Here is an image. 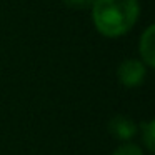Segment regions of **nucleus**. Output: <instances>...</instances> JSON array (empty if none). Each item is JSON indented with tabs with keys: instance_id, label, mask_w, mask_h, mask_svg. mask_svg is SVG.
Instances as JSON below:
<instances>
[{
	"instance_id": "1",
	"label": "nucleus",
	"mask_w": 155,
	"mask_h": 155,
	"mask_svg": "<svg viewBox=\"0 0 155 155\" xmlns=\"http://www.w3.org/2000/svg\"><path fill=\"white\" fill-rule=\"evenodd\" d=\"M94 22L105 37H118L134 27L138 17L137 0H94Z\"/></svg>"
},
{
	"instance_id": "2",
	"label": "nucleus",
	"mask_w": 155,
	"mask_h": 155,
	"mask_svg": "<svg viewBox=\"0 0 155 155\" xmlns=\"http://www.w3.org/2000/svg\"><path fill=\"white\" fill-rule=\"evenodd\" d=\"M118 78L125 87L140 85L145 78V67L137 60H125L118 68Z\"/></svg>"
},
{
	"instance_id": "3",
	"label": "nucleus",
	"mask_w": 155,
	"mask_h": 155,
	"mask_svg": "<svg viewBox=\"0 0 155 155\" xmlns=\"http://www.w3.org/2000/svg\"><path fill=\"white\" fill-rule=\"evenodd\" d=\"M112 135L117 138H130L135 135V125L130 118H125V117H115L114 120L110 122L108 125Z\"/></svg>"
},
{
	"instance_id": "4",
	"label": "nucleus",
	"mask_w": 155,
	"mask_h": 155,
	"mask_svg": "<svg viewBox=\"0 0 155 155\" xmlns=\"http://www.w3.org/2000/svg\"><path fill=\"white\" fill-rule=\"evenodd\" d=\"M140 52H142V57H143L145 64L148 67H153L155 64V54H153V25L145 30V34L142 35V40H140Z\"/></svg>"
},
{
	"instance_id": "5",
	"label": "nucleus",
	"mask_w": 155,
	"mask_h": 155,
	"mask_svg": "<svg viewBox=\"0 0 155 155\" xmlns=\"http://www.w3.org/2000/svg\"><path fill=\"white\" fill-rule=\"evenodd\" d=\"M114 155H143V152L137 145H122L114 152Z\"/></svg>"
},
{
	"instance_id": "6",
	"label": "nucleus",
	"mask_w": 155,
	"mask_h": 155,
	"mask_svg": "<svg viewBox=\"0 0 155 155\" xmlns=\"http://www.w3.org/2000/svg\"><path fill=\"white\" fill-rule=\"evenodd\" d=\"M64 2L72 8H87L94 4V0H64Z\"/></svg>"
},
{
	"instance_id": "7",
	"label": "nucleus",
	"mask_w": 155,
	"mask_h": 155,
	"mask_svg": "<svg viewBox=\"0 0 155 155\" xmlns=\"http://www.w3.org/2000/svg\"><path fill=\"white\" fill-rule=\"evenodd\" d=\"M145 128H147V132H145V142H147V147L150 148V150H153V140H152V137H153V122H148V124L145 125Z\"/></svg>"
}]
</instances>
